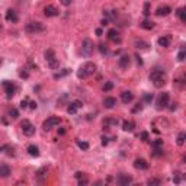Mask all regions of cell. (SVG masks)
<instances>
[{
	"instance_id": "1",
	"label": "cell",
	"mask_w": 186,
	"mask_h": 186,
	"mask_svg": "<svg viewBox=\"0 0 186 186\" xmlns=\"http://www.w3.org/2000/svg\"><path fill=\"white\" fill-rule=\"evenodd\" d=\"M150 80L153 82L156 87H163L166 84V73L160 68H154L150 73Z\"/></svg>"
},
{
	"instance_id": "2",
	"label": "cell",
	"mask_w": 186,
	"mask_h": 186,
	"mask_svg": "<svg viewBox=\"0 0 186 186\" xmlns=\"http://www.w3.org/2000/svg\"><path fill=\"white\" fill-rule=\"evenodd\" d=\"M95 71H96V64L87 61V63H84L82 67L77 70V77L79 79H86V77H89V76L95 74Z\"/></svg>"
},
{
	"instance_id": "3",
	"label": "cell",
	"mask_w": 186,
	"mask_h": 186,
	"mask_svg": "<svg viewBox=\"0 0 186 186\" xmlns=\"http://www.w3.org/2000/svg\"><path fill=\"white\" fill-rule=\"evenodd\" d=\"M82 55L83 57H92L93 55V51H95V44H93V41L90 39V38H86V39H83L82 42Z\"/></svg>"
},
{
	"instance_id": "4",
	"label": "cell",
	"mask_w": 186,
	"mask_h": 186,
	"mask_svg": "<svg viewBox=\"0 0 186 186\" xmlns=\"http://www.w3.org/2000/svg\"><path fill=\"white\" fill-rule=\"evenodd\" d=\"M45 29H46L45 25L41 23V22H29L25 26V31L28 34H39V32H44Z\"/></svg>"
},
{
	"instance_id": "5",
	"label": "cell",
	"mask_w": 186,
	"mask_h": 186,
	"mask_svg": "<svg viewBox=\"0 0 186 186\" xmlns=\"http://www.w3.org/2000/svg\"><path fill=\"white\" fill-rule=\"evenodd\" d=\"M21 128H22V132L26 135V137H32L35 134V127L31 124V121L28 119H23L21 122Z\"/></svg>"
},
{
	"instance_id": "6",
	"label": "cell",
	"mask_w": 186,
	"mask_h": 186,
	"mask_svg": "<svg viewBox=\"0 0 186 186\" xmlns=\"http://www.w3.org/2000/svg\"><path fill=\"white\" fill-rule=\"evenodd\" d=\"M60 122H61V119L58 118V116H50L46 121H44L42 128H44V131H51V129L54 128V127H57Z\"/></svg>"
},
{
	"instance_id": "7",
	"label": "cell",
	"mask_w": 186,
	"mask_h": 186,
	"mask_svg": "<svg viewBox=\"0 0 186 186\" xmlns=\"http://www.w3.org/2000/svg\"><path fill=\"white\" fill-rule=\"evenodd\" d=\"M169 99H170V96H169V93H167V92L160 93V96H159V99H157V108H159V109L167 108V105H169Z\"/></svg>"
},
{
	"instance_id": "8",
	"label": "cell",
	"mask_w": 186,
	"mask_h": 186,
	"mask_svg": "<svg viewBox=\"0 0 186 186\" xmlns=\"http://www.w3.org/2000/svg\"><path fill=\"white\" fill-rule=\"evenodd\" d=\"M3 87H5V92H6V96L10 99L13 95H15V92H16V86L13 84L12 82H9V80H5L3 82Z\"/></svg>"
},
{
	"instance_id": "9",
	"label": "cell",
	"mask_w": 186,
	"mask_h": 186,
	"mask_svg": "<svg viewBox=\"0 0 186 186\" xmlns=\"http://www.w3.org/2000/svg\"><path fill=\"white\" fill-rule=\"evenodd\" d=\"M83 106V103L80 100H73L71 103H68V108H67V112L70 115H76L77 114V111Z\"/></svg>"
},
{
	"instance_id": "10",
	"label": "cell",
	"mask_w": 186,
	"mask_h": 186,
	"mask_svg": "<svg viewBox=\"0 0 186 186\" xmlns=\"http://www.w3.org/2000/svg\"><path fill=\"white\" fill-rule=\"evenodd\" d=\"M58 9L55 7V6H52V5H48L44 7V15L46 16V18H54V16H58Z\"/></svg>"
},
{
	"instance_id": "11",
	"label": "cell",
	"mask_w": 186,
	"mask_h": 186,
	"mask_svg": "<svg viewBox=\"0 0 186 186\" xmlns=\"http://www.w3.org/2000/svg\"><path fill=\"white\" fill-rule=\"evenodd\" d=\"M116 182H118V185H121V186H128L132 183V177L128 175H119Z\"/></svg>"
},
{
	"instance_id": "12",
	"label": "cell",
	"mask_w": 186,
	"mask_h": 186,
	"mask_svg": "<svg viewBox=\"0 0 186 186\" xmlns=\"http://www.w3.org/2000/svg\"><path fill=\"white\" fill-rule=\"evenodd\" d=\"M6 21L12 22V23H16V22L19 21V16H18V13L13 9H7L6 10Z\"/></svg>"
},
{
	"instance_id": "13",
	"label": "cell",
	"mask_w": 186,
	"mask_h": 186,
	"mask_svg": "<svg viewBox=\"0 0 186 186\" xmlns=\"http://www.w3.org/2000/svg\"><path fill=\"white\" fill-rule=\"evenodd\" d=\"M172 13V7L170 6H167V5H163L160 6V7H157V10H156V15L157 16H167V15H170Z\"/></svg>"
},
{
	"instance_id": "14",
	"label": "cell",
	"mask_w": 186,
	"mask_h": 186,
	"mask_svg": "<svg viewBox=\"0 0 186 186\" xmlns=\"http://www.w3.org/2000/svg\"><path fill=\"white\" fill-rule=\"evenodd\" d=\"M108 38L112 42H115V44H121V41H122L116 29H109V31H108Z\"/></svg>"
},
{
	"instance_id": "15",
	"label": "cell",
	"mask_w": 186,
	"mask_h": 186,
	"mask_svg": "<svg viewBox=\"0 0 186 186\" xmlns=\"http://www.w3.org/2000/svg\"><path fill=\"white\" fill-rule=\"evenodd\" d=\"M118 64H119V67L121 68H128L129 67V64H131V58H129V55H121L118 60Z\"/></svg>"
},
{
	"instance_id": "16",
	"label": "cell",
	"mask_w": 186,
	"mask_h": 186,
	"mask_svg": "<svg viewBox=\"0 0 186 186\" xmlns=\"http://www.w3.org/2000/svg\"><path fill=\"white\" fill-rule=\"evenodd\" d=\"M134 167L138 169V170H147L148 169V163L144 160V159H137L134 161Z\"/></svg>"
},
{
	"instance_id": "17",
	"label": "cell",
	"mask_w": 186,
	"mask_h": 186,
	"mask_svg": "<svg viewBox=\"0 0 186 186\" xmlns=\"http://www.w3.org/2000/svg\"><path fill=\"white\" fill-rule=\"evenodd\" d=\"M103 106L106 109H112L116 106V99L112 98V96H108V98L103 99Z\"/></svg>"
},
{
	"instance_id": "18",
	"label": "cell",
	"mask_w": 186,
	"mask_h": 186,
	"mask_svg": "<svg viewBox=\"0 0 186 186\" xmlns=\"http://www.w3.org/2000/svg\"><path fill=\"white\" fill-rule=\"evenodd\" d=\"M170 42H172V36L170 35H161L160 38H159V45L160 46L167 48V46L170 45Z\"/></svg>"
},
{
	"instance_id": "19",
	"label": "cell",
	"mask_w": 186,
	"mask_h": 186,
	"mask_svg": "<svg viewBox=\"0 0 186 186\" xmlns=\"http://www.w3.org/2000/svg\"><path fill=\"white\" fill-rule=\"evenodd\" d=\"M132 99H134V95H132L131 92H122V93H121V100H122L125 105L131 103V102H132Z\"/></svg>"
},
{
	"instance_id": "20",
	"label": "cell",
	"mask_w": 186,
	"mask_h": 186,
	"mask_svg": "<svg viewBox=\"0 0 186 186\" xmlns=\"http://www.w3.org/2000/svg\"><path fill=\"white\" fill-rule=\"evenodd\" d=\"M134 128H135V122H132V121H124L122 122V129L125 132H132Z\"/></svg>"
},
{
	"instance_id": "21",
	"label": "cell",
	"mask_w": 186,
	"mask_h": 186,
	"mask_svg": "<svg viewBox=\"0 0 186 186\" xmlns=\"http://www.w3.org/2000/svg\"><path fill=\"white\" fill-rule=\"evenodd\" d=\"M44 57H45V61L50 64V63H52L54 60H57V57H55V52H54V50H46L45 54H44Z\"/></svg>"
},
{
	"instance_id": "22",
	"label": "cell",
	"mask_w": 186,
	"mask_h": 186,
	"mask_svg": "<svg viewBox=\"0 0 186 186\" xmlns=\"http://www.w3.org/2000/svg\"><path fill=\"white\" fill-rule=\"evenodd\" d=\"M10 176V167L7 164L0 166V177H9Z\"/></svg>"
},
{
	"instance_id": "23",
	"label": "cell",
	"mask_w": 186,
	"mask_h": 186,
	"mask_svg": "<svg viewBox=\"0 0 186 186\" xmlns=\"http://www.w3.org/2000/svg\"><path fill=\"white\" fill-rule=\"evenodd\" d=\"M26 151L29 153V156H32V157H38L39 156V148L36 147V145H34V144H31L28 148H26Z\"/></svg>"
},
{
	"instance_id": "24",
	"label": "cell",
	"mask_w": 186,
	"mask_h": 186,
	"mask_svg": "<svg viewBox=\"0 0 186 186\" xmlns=\"http://www.w3.org/2000/svg\"><path fill=\"white\" fill-rule=\"evenodd\" d=\"M103 16H106V19H108V21H114V19L118 18V12H116V10H105Z\"/></svg>"
},
{
	"instance_id": "25",
	"label": "cell",
	"mask_w": 186,
	"mask_h": 186,
	"mask_svg": "<svg viewBox=\"0 0 186 186\" xmlns=\"http://www.w3.org/2000/svg\"><path fill=\"white\" fill-rule=\"evenodd\" d=\"M140 26H141L143 29H147V31H150V29H153V28H154V22L148 21V19H144V21L140 23Z\"/></svg>"
},
{
	"instance_id": "26",
	"label": "cell",
	"mask_w": 186,
	"mask_h": 186,
	"mask_svg": "<svg viewBox=\"0 0 186 186\" xmlns=\"http://www.w3.org/2000/svg\"><path fill=\"white\" fill-rule=\"evenodd\" d=\"M176 15L179 16V19L182 22H186V9L185 7H179L177 10H176Z\"/></svg>"
},
{
	"instance_id": "27",
	"label": "cell",
	"mask_w": 186,
	"mask_h": 186,
	"mask_svg": "<svg viewBox=\"0 0 186 186\" xmlns=\"http://www.w3.org/2000/svg\"><path fill=\"white\" fill-rule=\"evenodd\" d=\"M185 57H186V52H185V45L180 46V51L177 54V61H185Z\"/></svg>"
},
{
	"instance_id": "28",
	"label": "cell",
	"mask_w": 186,
	"mask_h": 186,
	"mask_svg": "<svg viewBox=\"0 0 186 186\" xmlns=\"http://www.w3.org/2000/svg\"><path fill=\"white\" fill-rule=\"evenodd\" d=\"M98 50H99V52H100L102 55H106V54L109 52L108 45H106V44H99V45H98Z\"/></svg>"
},
{
	"instance_id": "29",
	"label": "cell",
	"mask_w": 186,
	"mask_h": 186,
	"mask_svg": "<svg viewBox=\"0 0 186 186\" xmlns=\"http://www.w3.org/2000/svg\"><path fill=\"white\" fill-rule=\"evenodd\" d=\"M135 46L138 48V50H148V44L144 41H135Z\"/></svg>"
},
{
	"instance_id": "30",
	"label": "cell",
	"mask_w": 186,
	"mask_h": 186,
	"mask_svg": "<svg viewBox=\"0 0 186 186\" xmlns=\"http://www.w3.org/2000/svg\"><path fill=\"white\" fill-rule=\"evenodd\" d=\"M151 154L154 156V157H161V156H163V148H161V147H153Z\"/></svg>"
},
{
	"instance_id": "31",
	"label": "cell",
	"mask_w": 186,
	"mask_h": 186,
	"mask_svg": "<svg viewBox=\"0 0 186 186\" xmlns=\"http://www.w3.org/2000/svg\"><path fill=\"white\" fill-rule=\"evenodd\" d=\"M70 68H64L63 71H60V73H55L54 74V79H60V77H64V76H67V74H70Z\"/></svg>"
},
{
	"instance_id": "32",
	"label": "cell",
	"mask_w": 186,
	"mask_h": 186,
	"mask_svg": "<svg viewBox=\"0 0 186 186\" xmlns=\"http://www.w3.org/2000/svg\"><path fill=\"white\" fill-rule=\"evenodd\" d=\"M76 144H77L79 148H82V150H89V143H86V141H80V140H77L76 141Z\"/></svg>"
},
{
	"instance_id": "33",
	"label": "cell",
	"mask_w": 186,
	"mask_h": 186,
	"mask_svg": "<svg viewBox=\"0 0 186 186\" xmlns=\"http://www.w3.org/2000/svg\"><path fill=\"white\" fill-rule=\"evenodd\" d=\"M185 140H186L185 132H179V135H177V145H183L185 144Z\"/></svg>"
},
{
	"instance_id": "34",
	"label": "cell",
	"mask_w": 186,
	"mask_h": 186,
	"mask_svg": "<svg viewBox=\"0 0 186 186\" xmlns=\"http://www.w3.org/2000/svg\"><path fill=\"white\" fill-rule=\"evenodd\" d=\"M161 182L160 179H156V177H150L148 180H147V185H150V186H159Z\"/></svg>"
},
{
	"instance_id": "35",
	"label": "cell",
	"mask_w": 186,
	"mask_h": 186,
	"mask_svg": "<svg viewBox=\"0 0 186 186\" xmlns=\"http://www.w3.org/2000/svg\"><path fill=\"white\" fill-rule=\"evenodd\" d=\"M9 116H10L12 119H16V118H18V116H19V112H18V109L12 108L10 111H9Z\"/></svg>"
},
{
	"instance_id": "36",
	"label": "cell",
	"mask_w": 186,
	"mask_h": 186,
	"mask_svg": "<svg viewBox=\"0 0 186 186\" xmlns=\"http://www.w3.org/2000/svg\"><path fill=\"white\" fill-rule=\"evenodd\" d=\"M114 89V83L112 82H106L103 84V92H109V90H112Z\"/></svg>"
},
{
	"instance_id": "37",
	"label": "cell",
	"mask_w": 186,
	"mask_h": 186,
	"mask_svg": "<svg viewBox=\"0 0 186 186\" xmlns=\"http://www.w3.org/2000/svg\"><path fill=\"white\" fill-rule=\"evenodd\" d=\"M144 102L145 103H151V100H153V93H144Z\"/></svg>"
},
{
	"instance_id": "38",
	"label": "cell",
	"mask_w": 186,
	"mask_h": 186,
	"mask_svg": "<svg viewBox=\"0 0 186 186\" xmlns=\"http://www.w3.org/2000/svg\"><path fill=\"white\" fill-rule=\"evenodd\" d=\"M151 147H163V140H154L151 143Z\"/></svg>"
},
{
	"instance_id": "39",
	"label": "cell",
	"mask_w": 186,
	"mask_h": 186,
	"mask_svg": "<svg viewBox=\"0 0 186 186\" xmlns=\"http://www.w3.org/2000/svg\"><path fill=\"white\" fill-rule=\"evenodd\" d=\"M140 140H141V141H147V140H148V132H147V131L140 132Z\"/></svg>"
},
{
	"instance_id": "40",
	"label": "cell",
	"mask_w": 186,
	"mask_h": 186,
	"mask_svg": "<svg viewBox=\"0 0 186 186\" xmlns=\"http://www.w3.org/2000/svg\"><path fill=\"white\" fill-rule=\"evenodd\" d=\"M143 13H144V16L150 15V3H148V2H147V3H144V12H143Z\"/></svg>"
},
{
	"instance_id": "41",
	"label": "cell",
	"mask_w": 186,
	"mask_h": 186,
	"mask_svg": "<svg viewBox=\"0 0 186 186\" xmlns=\"http://www.w3.org/2000/svg\"><path fill=\"white\" fill-rule=\"evenodd\" d=\"M87 177H86V176H83V177H80V179H79V185L82 186V185H87Z\"/></svg>"
},
{
	"instance_id": "42",
	"label": "cell",
	"mask_w": 186,
	"mask_h": 186,
	"mask_svg": "<svg viewBox=\"0 0 186 186\" xmlns=\"http://www.w3.org/2000/svg\"><path fill=\"white\" fill-rule=\"evenodd\" d=\"M28 102H29V99L25 98V99H23V100L21 102V108H22V109H26V108H28Z\"/></svg>"
},
{
	"instance_id": "43",
	"label": "cell",
	"mask_w": 186,
	"mask_h": 186,
	"mask_svg": "<svg viewBox=\"0 0 186 186\" xmlns=\"http://www.w3.org/2000/svg\"><path fill=\"white\" fill-rule=\"evenodd\" d=\"M180 180H182L180 173H176V175H175V177H173V182H175V183H180Z\"/></svg>"
},
{
	"instance_id": "44",
	"label": "cell",
	"mask_w": 186,
	"mask_h": 186,
	"mask_svg": "<svg viewBox=\"0 0 186 186\" xmlns=\"http://www.w3.org/2000/svg\"><path fill=\"white\" fill-rule=\"evenodd\" d=\"M60 3H61L63 6H70L73 3V0H60Z\"/></svg>"
},
{
	"instance_id": "45",
	"label": "cell",
	"mask_w": 186,
	"mask_h": 186,
	"mask_svg": "<svg viewBox=\"0 0 186 186\" xmlns=\"http://www.w3.org/2000/svg\"><path fill=\"white\" fill-rule=\"evenodd\" d=\"M108 143H109V138L108 137H102V145H108Z\"/></svg>"
},
{
	"instance_id": "46",
	"label": "cell",
	"mask_w": 186,
	"mask_h": 186,
	"mask_svg": "<svg viewBox=\"0 0 186 186\" xmlns=\"http://www.w3.org/2000/svg\"><path fill=\"white\" fill-rule=\"evenodd\" d=\"M19 76H21L22 79H26V77H28V71H25V70H22V71L19 73Z\"/></svg>"
},
{
	"instance_id": "47",
	"label": "cell",
	"mask_w": 186,
	"mask_h": 186,
	"mask_svg": "<svg viewBox=\"0 0 186 186\" xmlns=\"http://www.w3.org/2000/svg\"><path fill=\"white\" fill-rule=\"evenodd\" d=\"M141 109H143V105L138 103V106H135V108L132 109V112H138V111H141Z\"/></svg>"
},
{
	"instance_id": "48",
	"label": "cell",
	"mask_w": 186,
	"mask_h": 186,
	"mask_svg": "<svg viewBox=\"0 0 186 186\" xmlns=\"http://www.w3.org/2000/svg\"><path fill=\"white\" fill-rule=\"evenodd\" d=\"M169 109H170V111H176V109H177V103H176V102L175 103H172L170 106H169Z\"/></svg>"
},
{
	"instance_id": "49",
	"label": "cell",
	"mask_w": 186,
	"mask_h": 186,
	"mask_svg": "<svg viewBox=\"0 0 186 186\" xmlns=\"http://www.w3.org/2000/svg\"><path fill=\"white\" fill-rule=\"evenodd\" d=\"M109 22L111 21H108V19H106V18H103V19H102V22H100V23H102V26H106L109 23Z\"/></svg>"
},
{
	"instance_id": "50",
	"label": "cell",
	"mask_w": 186,
	"mask_h": 186,
	"mask_svg": "<svg viewBox=\"0 0 186 186\" xmlns=\"http://www.w3.org/2000/svg\"><path fill=\"white\" fill-rule=\"evenodd\" d=\"M29 108H31V109H36V102H29Z\"/></svg>"
},
{
	"instance_id": "51",
	"label": "cell",
	"mask_w": 186,
	"mask_h": 186,
	"mask_svg": "<svg viewBox=\"0 0 186 186\" xmlns=\"http://www.w3.org/2000/svg\"><path fill=\"white\" fill-rule=\"evenodd\" d=\"M102 34H103V31H102L100 28H98V29H96V35H98V36H102Z\"/></svg>"
},
{
	"instance_id": "52",
	"label": "cell",
	"mask_w": 186,
	"mask_h": 186,
	"mask_svg": "<svg viewBox=\"0 0 186 186\" xmlns=\"http://www.w3.org/2000/svg\"><path fill=\"white\" fill-rule=\"evenodd\" d=\"M58 134L64 135V134H66V128H60V129H58Z\"/></svg>"
},
{
	"instance_id": "53",
	"label": "cell",
	"mask_w": 186,
	"mask_h": 186,
	"mask_svg": "<svg viewBox=\"0 0 186 186\" xmlns=\"http://www.w3.org/2000/svg\"><path fill=\"white\" fill-rule=\"evenodd\" d=\"M137 63H138L140 66H141V64H143V61H141V58H140V57H138V55H137Z\"/></svg>"
},
{
	"instance_id": "54",
	"label": "cell",
	"mask_w": 186,
	"mask_h": 186,
	"mask_svg": "<svg viewBox=\"0 0 186 186\" xmlns=\"http://www.w3.org/2000/svg\"><path fill=\"white\" fill-rule=\"evenodd\" d=\"M0 151H3V147H0Z\"/></svg>"
},
{
	"instance_id": "55",
	"label": "cell",
	"mask_w": 186,
	"mask_h": 186,
	"mask_svg": "<svg viewBox=\"0 0 186 186\" xmlns=\"http://www.w3.org/2000/svg\"><path fill=\"white\" fill-rule=\"evenodd\" d=\"M0 66H2V58H0Z\"/></svg>"
},
{
	"instance_id": "56",
	"label": "cell",
	"mask_w": 186,
	"mask_h": 186,
	"mask_svg": "<svg viewBox=\"0 0 186 186\" xmlns=\"http://www.w3.org/2000/svg\"><path fill=\"white\" fill-rule=\"evenodd\" d=\"M0 29H2V25H0Z\"/></svg>"
}]
</instances>
